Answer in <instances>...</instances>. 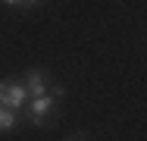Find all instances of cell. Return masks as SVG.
<instances>
[{"mask_svg": "<svg viewBox=\"0 0 147 141\" xmlns=\"http://www.w3.org/2000/svg\"><path fill=\"white\" fill-rule=\"evenodd\" d=\"M22 85H25L28 97H38V94H47L50 79H47V72H44V69H28V72H25V79H22Z\"/></svg>", "mask_w": 147, "mask_h": 141, "instance_id": "obj_3", "label": "cell"}, {"mask_svg": "<svg viewBox=\"0 0 147 141\" xmlns=\"http://www.w3.org/2000/svg\"><path fill=\"white\" fill-rule=\"evenodd\" d=\"M38 3H47V0H25V6H28V9H31V6H38Z\"/></svg>", "mask_w": 147, "mask_h": 141, "instance_id": "obj_6", "label": "cell"}, {"mask_svg": "<svg viewBox=\"0 0 147 141\" xmlns=\"http://www.w3.org/2000/svg\"><path fill=\"white\" fill-rule=\"evenodd\" d=\"M25 100H28V91H25V85L16 82V79H3L0 82V104L3 107H9V110H22L25 107Z\"/></svg>", "mask_w": 147, "mask_h": 141, "instance_id": "obj_1", "label": "cell"}, {"mask_svg": "<svg viewBox=\"0 0 147 141\" xmlns=\"http://www.w3.org/2000/svg\"><path fill=\"white\" fill-rule=\"evenodd\" d=\"M6 6H25V0H3Z\"/></svg>", "mask_w": 147, "mask_h": 141, "instance_id": "obj_5", "label": "cell"}, {"mask_svg": "<svg viewBox=\"0 0 147 141\" xmlns=\"http://www.w3.org/2000/svg\"><path fill=\"white\" fill-rule=\"evenodd\" d=\"M25 104H28L31 125H38V129H41V125H47V119H50V116H57V113H53L57 107H53V97H50V94H38V97H28Z\"/></svg>", "mask_w": 147, "mask_h": 141, "instance_id": "obj_2", "label": "cell"}, {"mask_svg": "<svg viewBox=\"0 0 147 141\" xmlns=\"http://www.w3.org/2000/svg\"><path fill=\"white\" fill-rule=\"evenodd\" d=\"M13 125H16V110H9V107L0 104V132H9Z\"/></svg>", "mask_w": 147, "mask_h": 141, "instance_id": "obj_4", "label": "cell"}]
</instances>
